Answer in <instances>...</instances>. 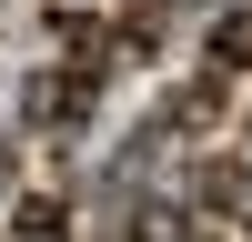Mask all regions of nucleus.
Instances as JSON below:
<instances>
[{
  "mask_svg": "<svg viewBox=\"0 0 252 242\" xmlns=\"http://www.w3.org/2000/svg\"><path fill=\"white\" fill-rule=\"evenodd\" d=\"M91 91H101L91 60H51V71H31V91H20V121H31V131H81V121H91Z\"/></svg>",
  "mask_w": 252,
  "mask_h": 242,
  "instance_id": "1",
  "label": "nucleus"
},
{
  "mask_svg": "<svg viewBox=\"0 0 252 242\" xmlns=\"http://www.w3.org/2000/svg\"><path fill=\"white\" fill-rule=\"evenodd\" d=\"M192 222L252 232V161H202V172H192Z\"/></svg>",
  "mask_w": 252,
  "mask_h": 242,
  "instance_id": "2",
  "label": "nucleus"
},
{
  "mask_svg": "<svg viewBox=\"0 0 252 242\" xmlns=\"http://www.w3.org/2000/svg\"><path fill=\"white\" fill-rule=\"evenodd\" d=\"M0 242H71V202H61V192H31V202H10Z\"/></svg>",
  "mask_w": 252,
  "mask_h": 242,
  "instance_id": "3",
  "label": "nucleus"
},
{
  "mask_svg": "<svg viewBox=\"0 0 252 242\" xmlns=\"http://www.w3.org/2000/svg\"><path fill=\"white\" fill-rule=\"evenodd\" d=\"M202 60H212L222 81H232V71H252V0H242L232 20H212V40H202Z\"/></svg>",
  "mask_w": 252,
  "mask_h": 242,
  "instance_id": "4",
  "label": "nucleus"
},
{
  "mask_svg": "<svg viewBox=\"0 0 252 242\" xmlns=\"http://www.w3.org/2000/svg\"><path fill=\"white\" fill-rule=\"evenodd\" d=\"M121 242H192V212H182V202H141Z\"/></svg>",
  "mask_w": 252,
  "mask_h": 242,
  "instance_id": "5",
  "label": "nucleus"
},
{
  "mask_svg": "<svg viewBox=\"0 0 252 242\" xmlns=\"http://www.w3.org/2000/svg\"><path fill=\"white\" fill-rule=\"evenodd\" d=\"M0 182H10V141H0Z\"/></svg>",
  "mask_w": 252,
  "mask_h": 242,
  "instance_id": "6",
  "label": "nucleus"
}]
</instances>
